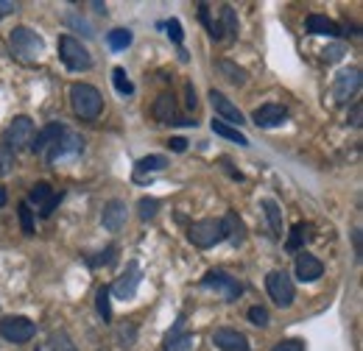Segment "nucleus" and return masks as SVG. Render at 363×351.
<instances>
[{
  "label": "nucleus",
  "instance_id": "0eeeda50",
  "mask_svg": "<svg viewBox=\"0 0 363 351\" xmlns=\"http://www.w3.org/2000/svg\"><path fill=\"white\" fill-rule=\"evenodd\" d=\"M266 287H269V296H272L274 304H279V307H291L294 304L296 287H294V282H291V276L285 270H272L269 279H266Z\"/></svg>",
  "mask_w": 363,
  "mask_h": 351
},
{
  "label": "nucleus",
  "instance_id": "8fccbe9b",
  "mask_svg": "<svg viewBox=\"0 0 363 351\" xmlns=\"http://www.w3.org/2000/svg\"><path fill=\"white\" fill-rule=\"evenodd\" d=\"M3 204H6V190L0 187V207H3Z\"/></svg>",
  "mask_w": 363,
  "mask_h": 351
},
{
  "label": "nucleus",
  "instance_id": "7ed1b4c3",
  "mask_svg": "<svg viewBox=\"0 0 363 351\" xmlns=\"http://www.w3.org/2000/svg\"><path fill=\"white\" fill-rule=\"evenodd\" d=\"M59 56H62V62H65L70 70H76V73L90 70L92 67L90 50L79 42L76 37H70V34H65V37L59 40Z\"/></svg>",
  "mask_w": 363,
  "mask_h": 351
},
{
  "label": "nucleus",
  "instance_id": "1a4fd4ad",
  "mask_svg": "<svg viewBox=\"0 0 363 351\" xmlns=\"http://www.w3.org/2000/svg\"><path fill=\"white\" fill-rule=\"evenodd\" d=\"M358 89H361V70L358 67H347V70L338 73V79L333 84V98H335V103L344 106V103H350V98Z\"/></svg>",
  "mask_w": 363,
  "mask_h": 351
},
{
  "label": "nucleus",
  "instance_id": "412c9836",
  "mask_svg": "<svg viewBox=\"0 0 363 351\" xmlns=\"http://www.w3.org/2000/svg\"><path fill=\"white\" fill-rule=\"evenodd\" d=\"M165 351H193V335L182 329V321L171 329V335L165 338Z\"/></svg>",
  "mask_w": 363,
  "mask_h": 351
},
{
  "label": "nucleus",
  "instance_id": "72a5a7b5",
  "mask_svg": "<svg viewBox=\"0 0 363 351\" xmlns=\"http://www.w3.org/2000/svg\"><path fill=\"white\" fill-rule=\"evenodd\" d=\"M95 307H98V312H101V318H104V321H109V318H112L109 290H106V287H101V290H98V296H95Z\"/></svg>",
  "mask_w": 363,
  "mask_h": 351
},
{
  "label": "nucleus",
  "instance_id": "a878e982",
  "mask_svg": "<svg viewBox=\"0 0 363 351\" xmlns=\"http://www.w3.org/2000/svg\"><path fill=\"white\" fill-rule=\"evenodd\" d=\"M56 190L48 184V181H40V184H34L31 187V192H28V201L31 204H40V207H45L48 201H50V195H53Z\"/></svg>",
  "mask_w": 363,
  "mask_h": 351
},
{
  "label": "nucleus",
  "instance_id": "de8ad7c7",
  "mask_svg": "<svg viewBox=\"0 0 363 351\" xmlns=\"http://www.w3.org/2000/svg\"><path fill=\"white\" fill-rule=\"evenodd\" d=\"M184 92H187V109H196V103H199V100H196V89L187 84V87H184Z\"/></svg>",
  "mask_w": 363,
  "mask_h": 351
},
{
  "label": "nucleus",
  "instance_id": "ea45409f",
  "mask_svg": "<svg viewBox=\"0 0 363 351\" xmlns=\"http://www.w3.org/2000/svg\"><path fill=\"white\" fill-rule=\"evenodd\" d=\"M165 28H168V37H171V40H174L177 45H182V40H184V34H182L179 20H168V23H165Z\"/></svg>",
  "mask_w": 363,
  "mask_h": 351
},
{
  "label": "nucleus",
  "instance_id": "39448f33",
  "mask_svg": "<svg viewBox=\"0 0 363 351\" xmlns=\"http://www.w3.org/2000/svg\"><path fill=\"white\" fill-rule=\"evenodd\" d=\"M187 240L196 246V248H213L224 240V229H221V220H199L187 229Z\"/></svg>",
  "mask_w": 363,
  "mask_h": 351
},
{
  "label": "nucleus",
  "instance_id": "f704fd0d",
  "mask_svg": "<svg viewBox=\"0 0 363 351\" xmlns=\"http://www.w3.org/2000/svg\"><path fill=\"white\" fill-rule=\"evenodd\" d=\"M249 321H252L255 326H269L272 315H269V309L266 307H252L249 309Z\"/></svg>",
  "mask_w": 363,
  "mask_h": 351
},
{
  "label": "nucleus",
  "instance_id": "9d476101",
  "mask_svg": "<svg viewBox=\"0 0 363 351\" xmlns=\"http://www.w3.org/2000/svg\"><path fill=\"white\" fill-rule=\"evenodd\" d=\"M151 115H154V120H157V123H165V126H196L193 120L182 117L179 112H177V103H174V98H171V95H160V98L154 100Z\"/></svg>",
  "mask_w": 363,
  "mask_h": 351
},
{
  "label": "nucleus",
  "instance_id": "49530a36",
  "mask_svg": "<svg viewBox=\"0 0 363 351\" xmlns=\"http://www.w3.org/2000/svg\"><path fill=\"white\" fill-rule=\"evenodd\" d=\"M168 145H171V151H177V154H182V151L187 148V139H182V137H174V139H171Z\"/></svg>",
  "mask_w": 363,
  "mask_h": 351
},
{
  "label": "nucleus",
  "instance_id": "4468645a",
  "mask_svg": "<svg viewBox=\"0 0 363 351\" xmlns=\"http://www.w3.org/2000/svg\"><path fill=\"white\" fill-rule=\"evenodd\" d=\"M210 103H213L216 115L227 120V126H229V123H235V126H240V123H243V115H240V109H238V106L229 100L224 92H218V89H210ZM218 117H216V120H218Z\"/></svg>",
  "mask_w": 363,
  "mask_h": 351
},
{
  "label": "nucleus",
  "instance_id": "393cba45",
  "mask_svg": "<svg viewBox=\"0 0 363 351\" xmlns=\"http://www.w3.org/2000/svg\"><path fill=\"white\" fill-rule=\"evenodd\" d=\"M132 31L129 28H112L109 34H106V45L112 47V50H126L129 45H132Z\"/></svg>",
  "mask_w": 363,
  "mask_h": 351
},
{
  "label": "nucleus",
  "instance_id": "a18cd8bd",
  "mask_svg": "<svg viewBox=\"0 0 363 351\" xmlns=\"http://www.w3.org/2000/svg\"><path fill=\"white\" fill-rule=\"evenodd\" d=\"M11 11H17V3H11V0H0V20L9 17Z\"/></svg>",
  "mask_w": 363,
  "mask_h": 351
},
{
  "label": "nucleus",
  "instance_id": "423d86ee",
  "mask_svg": "<svg viewBox=\"0 0 363 351\" xmlns=\"http://www.w3.org/2000/svg\"><path fill=\"white\" fill-rule=\"evenodd\" d=\"M31 139H34V123H31V117H14L9 123L6 134H3V145L11 154H17L20 148H28Z\"/></svg>",
  "mask_w": 363,
  "mask_h": 351
},
{
  "label": "nucleus",
  "instance_id": "37998d69",
  "mask_svg": "<svg viewBox=\"0 0 363 351\" xmlns=\"http://www.w3.org/2000/svg\"><path fill=\"white\" fill-rule=\"evenodd\" d=\"M341 56H344V45H333V47L324 50V59H327V62H338Z\"/></svg>",
  "mask_w": 363,
  "mask_h": 351
},
{
  "label": "nucleus",
  "instance_id": "f257e3e1",
  "mask_svg": "<svg viewBox=\"0 0 363 351\" xmlns=\"http://www.w3.org/2000/svg\"><path fill=\"white\" fill-rule=\"evenodd\" d=\"M9 45H11L14 56H17L20 62H26V64H34V62L43 56V50H45L43 37H40L37 31H31L28 25H17V28L9 34Z\"/></svg>",
  "mask_w": 363,
  "mask_h": 351
},
{
  "label": "nucleus",
  "instance_id": "dca6fc26",
  "mask_svg": "<svg viewBox=\"0 0 363 351\" xmlns=\"http://www.w3.org/2000/svg\"><path fill=\"white\" fill-rule=\"evenodd\" d=\"M213 343L221 351H252L249 349V338L238 329H216L213 332Z\"/></svg>",
  "mask_w": 363,
  "mask_h": 351
},
{
  "label": "nucleus",
  "instance_id": "79ce46f5",
  "mask_svg": "<svg viewBox=\"0 0 363 351\" xmlns=\"http://www.w3.org/2000/svg\"><path fill=\"white\" fill-rule=\"evenodd\" d=\"M274 351H305V343L302 340H279Z\"/></svg>",
  "mask_w": 363,
  "mask_h": 351
},
{
  "label": "nucleus",
  "instance_id": "6e6552de",
  "mask_svg": "<svg viewBox=\"0 0 363 351\" xmlns=\"http://www.w3.org/2000/svg\"><path fill=\"white\" fill-rule=\"evenodd\" d=\"M34 332H37V326L23 315H9L0 321V335L9 343H28L34 338Z\"/></svg>",
  "mask_w": 363,
  "mask_h": 351
},
{
  "label": "nucleus",
  "instance_id": "6ab92c4d",
  "mask_svg": "<svg viewBox=\"0 0 363 351\" xmlns=\"http://www.w3.org/2000/svg\"><path fill=\"white\" fill-rule=\"evenodd\" d=\"M308 34H313V37H338L341 28H338V23H333L324 14H311L308 17Z\"/></svg>",
  "mask_w": 363,
  "mask_h": 351
},
{
  "label": "nucleus",
  "instance_id": "3c124183",
  "mask_svg": "<svg viewBox=\"0 0 363 351\" xmlns=\"http://www.w3.org/2000/svg\"><path fill=\"white\" fill-rule=\"evenodd\" d=\"M37 351H43V349H37Z\"/></svg>",
  "mask_w": 363,
  "mask_h": 351
},
{
  "label": "nucleus",
  "instance_id": "5701e85b",
  "mask_svg": "<svg viewBox=\"0 0 363 351\" xmlns=\"http://www.w3.org/2000/svg\"><path fill=\"white\" fill-rule=\"evenodd\" d=\"M210 129H213V134H218V137H224V139H229V142H238V145H249V137L243 132H238L235 126H227L224 120H213L210 123Z\"/></svg>",
  "mask_w": 363,
  "mask_h": 351
},
{
  "label": "nucleus",
  "instance_id": "a19ab883",
  "mask_svg": "<svg viewBox=\"0 0 363 351\" xmlns=\"http://www.w3.org/2000/svg\"><path fill=\"white\" fill-rule=\"evenodd\" d=\"M67 23H70V25H76L79 31H84V37H95V31H92V25L87 23V20H79L76 14H70V17H67Z\"/></svg>",
  "mask_w": 363,
  "mask_h": 351
},
{
  "label": "nucleus",
  "instance_id": "09e8293b",
  "mask_svg": "<svg viewBox=\"0 0 363 351\" xmlns=\"http://www.w3.org/2000/svg\"><path fill=\"white\" fill-rule=\"evenodd\" d=\"M352 237H355V254L361 257V229H355V231H352Z\"/></svg>",
  "mask_w": 363,
  "mask_h": 351
},
{
  "label": "nucleus",
  "instance_id": "aec40b11",
  "mask_svg": "<svg viewBox=\"0 0 363 351\" xmlns=\"http://www.w3.org/2000/svg\"><path fill=\"white\" fill-rule=\"evenodd\" d=\"M221 229H224V240H229L232 246H240V243H243L246 229H243V223H240V218H238L235 212H227V215L221 218Z\"/></svg>",
  "mask_w": 363,
  "mask_h": 351
},
{
  "label": "nucleus",
  "instance_id": "9b49d317",
  "mask_svg": "<svg viewBox=\"0 0 363 351\" xmlns=\"http://www.w3.org/2000/svg\"><path fill=\"white\" fill-rule=\"evenodd\" d=\"M84 151V139L79 137V134L73 132H65L59 137V142L48 151V162L50 165H56V162H62V159H70V156H79Z\"/></svg>",
  "mask_w": 363,
  "mask_h": 351
},
{
  "label": "nucleus",
  "instance_id": "c85d7f7f",
  "mask_svg": "<svg viewBox=\"0 0 363 351\" xmlns=\"http://www.w3.org/2000/svg\"><path fill=\"white\" fill-rule=\"evenodd\" d=\"M218 70L227 76V81H232V84H243L246 81V70L235 67L232 62H218Z\"/></svg>",
  "mask_w": 363,
  "mask_h": 351
},
{
  "label": "nucleus",
  "instance_id": "f8f14e48",
  "mask_svg": "<svg viewBox=\"0 0 363 351\" xmlns=\"http://www.w3.org/2000/svg\"><path fill=\"white\" fill-rule=\"evenodd\" d=\"M140 279H143V273H140V267L137 263H129L126 265V270L115 279V287H112V293L121 299V301H126V299H135L137 287H140Z\"/></svg>",
  "mask_w": 363,
  "mask_h": 351
},
{
  "label": "nucleus",
  "instance_id": "b1692460",
  "mask_svg": "<svg viewBox=\"0 0 363 351\" xmlns=\"http://www.w3.org/2000/svg\"><path fill=\"white\" fill-rule=\"evenodd\" d=\"M260 207L266 209V218H269V226H272L274 237H282V209H279V204H277L274 198H266Z\"/></svg>",
  "mask_w": 363,
  "mask_h": 351
},
{
  "label": "nucleus",
  "instance_id": "ddd939ff",
  "mask_svg": "<svg viewBox=\"0 0 363 351\" xmlns=\"http://www.w3.org/2000/svg\"><path fill=\"white\" fill-rule=\"evenodd\" d=\"M285 117H288V109H285L282 103H266V106L255 109V115H252L255 126H260V129L282 126V123H285Z\"/></svg>",
  "mask_w": 363,
  "mask_h": 351
},
{
  "label": "nucleus",
  "instance_id": "7c9ffc66",
  "mask_svg": "<svg viewBox=\"0 0 363 351\" xmlns=\"http://www.w3.org/2000/svg\"><path fill=\"white\" fill-rule=\"evenodd\" d=\"M17 209H20V226H23V234H26V237H31V234H34V212H31L28 201H23Z\"/></svg>",
  "mask_w": 363,
  "mask_h": 351
},
{
  "label": "nucleus",
  "instance_id": "a211bd4d",
  "mask_svg": "<svg viewBox=\"0 0 363 351\" xmlns=\"http://www.w3.org/2000/svg\"><path fill=\"white\" fill-rule=\"evenodd\" d=\"M321 273H324V265L318 257L308 254V251H302L296 257V279L299 282H316V279H321Z\"/></svg>",
  "mask_w": 363,
  "mask_h": 351
},
{
  "label": "nucleus",
  "instance_id": "f3484780",
  "mask_svg": "<svg viewBox=\"0 0 363 351\" xmlns=\"http://www.w3.org/2000/svg\"><path fill=\"white\" fill-rule=\"evenodd\" d=\"M126 201H121V198H112L106 207H104V212H101V223H104V229L106 231H121L123 229V223H126Z\"/></svg>",
  "mask_w": 363,
  "mask_h": 351
},
{
  "label": "nucleus",
  "instance_id": "2eb2a0df",
  "mask_svg": "<svg viewBox=\"0 0 363 351\" xmlns=\"http://www.w3.org/2000/svg\"><path fill=\"white\" fill-rule=\"evenodd\" d=\"M65 132H67V129H65L62 123H48L43 132L34 134V139H31V145H28V148H31L37 156H43V154H48V151L59 142V137H62Z\"/></svg>",
  "mask_w": 363,
  "mask_h": 351
},
{
  "label": "nucleus",
  "instance_id": "f03ea898",
  "mask_svg": "<svg viewBox=\"0 0 363 351\" xmlns=\"http://www.w3.org/2000/svg\"><path fill=\"white\" fill-rule=\"evenodd\" d=\"M70 103H73V112L82 120H95L104 109V98L92 84H73L70 87Z\"/></svg>",
  "mask_w": 363,
  "mask_h": 351
},
{
  "label": "nucleus",
  "instance_id": "4c0bfd02",
  "mask_svg": "<svg viewBox=\"0 0 363 351\" xmlns=\"http://www.w3.org/2000/svg\"><path fill=\"white\" fill-rule=\"evenodd\" d=\"M50 349L53 351H73V346H70V340H67V335H65V332H56V335H50Z\"/></svg>",
  "mask_w": 363,
  "mask_h": 351
},
{
  "label": "nucleus",
  "instance_id": "473e14b6",
  "mask_svg": "<svg viewBox=\"0 0 363 351\" xmlns=\"http://www.w3.org/2000/svg\"><path fill=\"white\" fill-rule=\"evenodd\" d=\"M305 226L302 223H294V229H291V237H288V243H285V248L288 251H299V246H302V240H305Z\"/></svg>",
  "mask_w": 363,
  "mask_h": 351
},
{
  "label": "nucleus",
  "instance_id": "c756f323",
  "mask_svg": "<svg viewBox=\"0 0 363 351\" xmlns=\"http://www.w3.org/2000/svg\"><path fill=\"white\" fill-rule=\"evenodd\" d=\"M137 212H140V220L157 218V212H160V201H157V198H140Z\"/></svg>",
  "mask_w": 363,
  "mask_h": 351
},
{
  "label": "nucleus",
  "instance_id": "2f4dec72",
  "mask_svg": "<svg viewBox=\"0 0 363 351\" xmlns=\"http://www.w3.org/2000/svg\"><path fill=\"white\" fill-rule=\"evenodd\" d=\"M221 28H224V34H229L232 40L238 37V20H235L232 6H224V8H221Z\"/></svg>",
  "mask_w": 363,
  "mask_h": 351
},
{
  "label": "nucleus",
  "instance_id": "e433bc0d",
  "mask_svg": "<svg viewBox=\"0 0 363 351\" xmlns=\"http://www.w3.org/2000/svg\"><path fill=\"white\" fill-rule=\"evenodd\" d=\"M115 257H118V246H109L104 254H98V260H90L92 267H101V265H112L115 263Z\"/></svg>",
  "mask_w": 363,
  "mask_h": 351
},
{
  "label": "nucleus",
  "instance_id": "c03bdc74",
  "mask_svg": "<svg viewBox=\"0 0 363 351\" xmlns=\"http://www.w3.org/2000/svg\"><path fill=\"white\" fill-rule=\"evenodd\" d=\"M361 117H363V106L361 103H355V106H352V115H350V123L358 129V126H361Z\"/></svg>",
  "mask_w": 363,
  "mask_h": 351
},
{
  "label": "nucleus",
  "instance_id": "4be33fe9",
  "mask_svg": "<svg viewBox=\"0 0 363 351\" xmlns=\"http://www.w3.org/2000/svg\"><path fill=\"white\" fill-rule=\"evenodd\" d=\"M168 168V159L162 154H151V156H143L135 165V178H140L143 173H160Z\"/></svg>",
  "mask_w": 363,
  "mask_h": 351
},
{
  "label": "nucleus",
  "instance_id": "20e7f679",
  "mask_svg": "<svg viewBox=\"0 0 363 351\" xmlns=\"http://www.w3.org/2000/svg\"><path fill=\"white\" fill-rule=\"evenodd\" d=\"M201 287L216 290L224 301H238V299H240V293H243V284H240L232 273H227V270H210V273H204Z\"/></svg>",
  "mask_w": 363,
  "mask_h": 351
},
{
  "label": "nucleus",
  "instance_id": "c9c22d12",
  "mask_svg": "<svg viewBox=\"0 0 363 351\" xmlns=\"http://www.w3.org/2000/svg\"><path fill=\"white\" fill-rule=\"evenodd\" d=\"M11 168H14V154L6 145H0V176H9Z\"/></svg>",
  "mask_w": 363,
  "mask_h": 351
},
{
  "label": "nucleus",
  "instance_id": "bb28decb",
  "mask_svg": "<svg viewBox=\"0 0 363 351\" xmlns=\"http://www.w3.org/2000/svg\"><path fill=\"white\" fill-rule=\"evenodd\" d=\"M199 8H201V11H199V17H201V23H204V28L210 31V37H213V40H221V37H224V28H221V20H213L204 3H201Z\"/></svg>",
  "mask_w": 363,
  "mask_h": 351
},
{
  "label": "nucleus",
  "instance_id": "58836bf2",
  "mask_svg": "<svg viewBox=\"0 0 363 351\" xmlns=\"http://www.w3.org/2000/svg\"><path fill=\"white\" fill-rule=\"evenodd\" d=\"M62 198H65L62 192H53V195H50V201H48L45 207H40V218H50V215H53V209L59 207V201H62Z\"/></svg>",
  "mask_w": 363,
  "mask_h": 351
},
{
  "label": "nucleus",
  "instance_id": "cd10ccee",
  "mask_svg": "<svg viewBox=\"0 0 363 351\" xmlns=\"http://www.w3.org/2000/svg\"><path fill=\"white\" fill-rule=\"evenodd\" d=\"M112 84H115V89H118L121 95H132V92H135V84L129 81V76H126L123 67H115V70H112Z\"/></svg>",
  "mask_w": 363,
  "mask_h": 351
}]
</instances>
